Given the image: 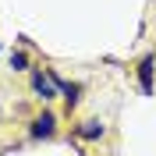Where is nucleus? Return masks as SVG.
<instances>
[{
	"mask_svg": "<svg viewBox=\"0 0 156 156\" xmlns=\"http://www.w3.org/2000/svg\"><path fill=\"white\" fill-rule=\"evenodd\" d=\"M138 78H142V92H153V57H146L142 64H138Z\"/></svg>",
	"mask_w": 156,
	"mask_h": 156,
	"instance_id": "f03ea898",
	"label": "nucleus"
},
{
	"mask_svg": "<svg viewBox=\"0 0 156 156\" xmlns=\"http://www.w3.org/2000/svg\"><path fill=\"white\" fill-rule=\"evenodd\" d=\"M78 135L82 138H99L103 135V124H99V121H85V124L78 128Z\"/></svg>",
	"mask_w": 156,
	"mask_h": 156,
	"instance_id": "7ed1b4c3",
	"label": "nucleus"
},
{
	"mask_svg": "<svg viewBox=\"0 0 156 156\" xmlns=\"http://www.w3.org/2000/svg\"><path fill=\"white\" fill-rule=\"evenodd\" d=\"M53 124H57L53 114H43L36 124H32V135H36V138H50V135H53Z\"/></svg>",
	"mask_w": 156,
	"mask_h": 156,
	"instance_id": "f257e3e1",
	"label": "nucleus"
},
{
	"mask_svg": "<svg viewBox=\"0 0 156 156\" xmlns=\"http://www.w3.org/2000/svg\"><path fill=\"white\" fill-rule=\"evenodd\" d=\"M11 68H14V71H25V68H29L25 53H11Z\"/></svg>",
	"mask_w": 156,
	"mask_h": 156,
	"instance_id": "39448f33",
	"label": "nucleus"
},
{
	"mask_svg": "<svg viewBox=\"0 0 156 156\" xmlns=\"http://www.w3.org/2000/svg\"><path fill=\"white\" fill-rule=\"evenodd\" d=\"M32 85H36V92H43V99H50V96H53V89H50V82H43V75H36V78H32Z\"/></svg>",
	"mask_w": 156,
	"mask_h": 156,
	"instance_id": "20e7f679",
	"label": "nucleus"
}]
</instances>
